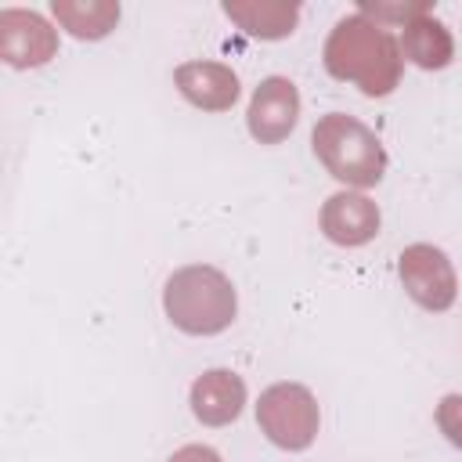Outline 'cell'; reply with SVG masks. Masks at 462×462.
<instances>
[{"instance_id": "obj_16", "label": "cell", "mask_w": 462, "mask_h": 462, "mask_svg": "<svg viewBox=\"0 0 462 462\" xmlns=\"http://www.w3.org/2000/svg\"><path fill=\"white\" fill-rule=\"evenodd\" d=\"M166 462H224V458H220V451L209 448V444H184V448H177Z\"/></svg>"}, {"instance_id": "obj_8", "label": "cell", "mask_w": 462, "mask_h": 462, "mask_svg": "<svg viewBox=\"0 0 462 462\" xmlns=\"http://www.w3.org/2000/svg\"><path fill=\"white\" fill-rule=\"evenodd\" d=\"M321 231L332 245H343V249H357V245H368L375 235H379V224H383V213L375 206V199H368L365 191H336L325 199L321 206Z\"/></svg>"}, {"instance_id": "obj_3", "label": "cell", "mask_w": 462, "mask_h": 462, "mask_svg": "<svg viewBox=\"0 0 462 462\" xmlns=\"http://www.w3.org/2000/svg\"><path fill=\"white\" fill-rule=\"evenodd\" d=\"M310 148L318 162L328 170V177H336L350 191L375 188L386 173L383 141L375 137V130H368L361 119L346 112H325L310 130Z\"/></svg>"}, {"instance_id": "obj_5", "label": "cell", "mask_w": 462, "mask_h": 462, "mask_svg": "<svg viewBox=\"0 0 462 462\" xmlns=\"http://www.w3.org/2000/svg\"><path fill=\"white\" fill-rule=\"evenodd\" d=\"M397 278H401L404 292L430 314H444L458 296L455 263L448 260V253L440 245H430V242H415V245L401 249Z\"/></svg>"}, {"instance_id": "obj_9", "label": "cell", "mask_w": 462, "mask_h": 462, "mask_svg": "<svg viewBox=\"0 0 462 462\" xmlns=\"http://www.w3.org/2000/svg\"><path fill=\"white\" fill-rule=\"evenodd\" d=\"M173 83L180 90V97L202 112H227L238 94H242V83H238V72L224 61H184L173 69Z\"/></svg>"}, {"instance_id": "obj_14", "label": "cell", "mask_w": 462, "mask_h": 462, "mask_svg": "<svg viewBox=\"0 0 462 462\" xmlns=\"http://www.w3.org/2000/svg\"><path fill=\"white\" fill-rule=\"evenodd\" d=\"M361 14H368L372 22H379V25H408L411 18H419V14H430V4H372V0H361V7H357Z\"/></svg>"}, {"instance_id": "obj_1", "label": "cell", "mask_w": 462, "mask_h": 462, "mask_svg": "<svg viewBox=\"0 0 462 462\" xmlns=\"http://www.w3.org/2000/svg\"><path fill=\"white\" fill-rule=\"evenodd\" d=\"M321 61L332 79L354 83L365 97L393 94L401 83V72H404V54H401L397 36L361 11L343 14L332 25Z\"/></svg>"}, {"instance_id": "obj_2", "label": "cell", "mask_w": 462, "mask_h": 462, "mask_svg": "<svg viewBox=\"0 0 462 462\" xmlns=\"http://www.w3.org/2000/svg\"><path fill=\"white\" fill-rule=\"evenodd\" d=\"M162 310L184 336H220L238 318V292L220 267L188 263L166 278Z\"/></svg>"}, {"instance_id": "obj_6", "label": "cell", "mask_w": 462, "mask_h": 462, "mask_svg": "<svg viewBox=\"0 0 462 462\" xmlns=\"http://www.w3.org/2000/svg\"><path fill=\"white\" fill-rule=\"evenodd\" d=\"M58 54V29L25 7L0 11V58L11 69H40Z\"/></svg>"}, {"instance_id": "obj_15", "label": "cell", "mask_w": 462, "mask_h": 462, "mask_svg": "<svg viewBox=\"0 0 462 462\" xmlns=\"http://www.w3.org/2000/svg\"><path fill=\"white\" fill-rule=\"evenodd\" d=\"M433 419H437V430L444 433V440L462 451V393H444L437 401Z\"/></svg>"}, {"instance_id": "obj_12", "label": "cell", "mask_w": 462, "mask_h": 462, "mask_svg": "<svg viewBox=\"0 0 462 462\" xmlns=\"http://www.w3.org/2000/svg\"><path fill=\"white\" fill-rule=\"evenodd\" d=\"M224 14L253 40H285L300 22V4L289 0H224Z\"/></svg>"}, {"instance_id": "obj_10", "label": "cell", "mask_w": 462, "mask_h": 462, "mask_svg": "<svg viewBox=\"0 0 462 462\" xmlns=\"http://www.w3.org/2000/svg\"><path fill=\"white\" fill-rule=\"evenodd\" d=\"M188 404L202 426H231L245 408V379L231 368H206L195 375Z\"/></svg>"}, {"instance_id": "obj_13", "label": "cell", "mask_w": 462, "mask_h": 462, "mask_svg": "<svg viewBox=\"0 0 462 462\" xmlns=\"http://www.w3.org/2000/svg\"><path fill=\"white\" fill-rule=\"evenodd\" d=\"M51 14L76 40H105L123 11L116 0H51Z\"/></svg>"}, {"instance_id": "obj_11", "label": "cell", "mask_w": 462, "mask_h": 462, "mask_svg": "<svg viewBox=\"0 0 462 462\" xmlns=\"http://www.w3.org/2000/svg\"><path fill=\"white\" fill-rule=\"evenodd\" d=\"M397 43H401L404 61H411V65L422 69V72H440V69H448L451 58H455L451 29H448L440 18H433V11L411 18V22L401 29Z\"/></svg>"}, {"instance_id": "obj_7", "label": "cell", "mask_w": 462, "mask_h": 462, "mask_svg": "<svg viewBox=\"0 0 462 462\" xmlns=\"http://www.w3.org/2000/svg\"><path fill=\"white\" fill-rule=\"evenodd\" d=\"M300 123V90L289 76H267L256 83L249 108H245V126L253 141L260 144H282Z\"/></svg>"}, {"instance_id": "obj_4", "label": "cell", "mask_w": 462, "mask_h": 462, "mask_svg": "<svg viewBox=\"0 0 462 462\" xmlns=\"http://www.w3.org/2000/svg\"><path fill=\"white\" fill-rule=\"evenodd\" d=\"M260 433L282 451H307L321 430L318 397L303 383H274L256 401Z\"/></svg>"}]
</instances>
